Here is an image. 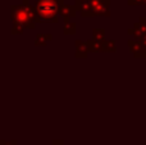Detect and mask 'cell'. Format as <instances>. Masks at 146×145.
<instances>
[{"instance_id":"obj_1","label":"cell","mask_w":146,"mask_h":145,"mask_svg":"<svg viewBox=\"0 0 146 145\" xmlns=\"http://www.w3.org/2000/svg\"><path fill=\"white\" fill-rule=\"evenodd\" d=\"M10 15H12L13 21L12 35H17V33L21 35L27 28L33 30L36 27L37 17H36L35 7L30 5L28 0H23V3L19 5H12Z\"/></svg>"},{"instance_id":"obj_2","label":"cell","mask_w":146,"mask_h":145,"mask_svg":"<svg viewBox=\"0 0 146 145\" xmlns=\"http://www.w3.org/2000/svg\"><path fill=\"white\" fill-rule=\"evenodd\" d=\"M33 7H35L36 17H37V23L58 22V15L60 12L62 4L56 0H36Z\"/></svg>"},{"instance_id":"obj_3","label":"cell","mask_w":146,"mask_h":145,"mask_svg":"<svg viewBox=\"0 0 146 145\" xmlns=\"http://www.w3.org/2000/svg\"><path fill=\"white\" fill-rule=\"evenodd\" d=\"M90 9L92 12L94 17H109L110 15V0H87Z\"/></svg>"},{"instance_id":"obj_4","label":"cell","mask_w":146,"mask_h":145,"mask_svg":"<svg viewBox=\"0 0 146 145\" xmlns=\"http://www.w3.org/2000/svg\"><path fill=\"white\" fill-rule=\"evenodd\" d=\"M74 7H76L77 10H80V13H81L82 17H94L87 0H76Z\"/></svg>"},{"instance_id":"obj_5","label":"cell","mask_w":146,"mask_h":145,"mask_svg":"<svg viewBox=\"0 0 146 145\" xmlns=\"http://www.w3.org/2000/svg\"><path fill=\"white\" fill-rule=\"evenodd\" d=\"M76 13H77V9H76L74 5L63 4L60 8V12H59V15H60L64 21H69V18L74 17Z\"/></svg>"},{"instance_id":"obj_6","label":"cell","mask_w":146,"mask_h":145,"mask_svg":"<svg viewBox=\"0 0 146 145\" xmlns=\"http://www.w3.org/2000/svg\"><path fill=\"white\" fill-rule=\"evenodd\" d=\"M88 51V43H83L80 40L76 41V58H86Z\"/></svg>"},{"instance_id":"obj_7","label":"cell","mask_w":146,"mask_h":145,"mask_svg":"<svg viewBox=\"0 0 146 145\" xmlns=\"http://www.w3.org/2000/svg\"><path fill=\"white\" fill-rule=\"evenodd\" d=\"M53 39V35H46V33H38L36 36V41H35V45H41V46H45L48 45V43Z\"/></svg>"},{"instance_id":"obj_8","label":"cell","mask_w":146,"mask_h":145,"mask_svg":"<svg viewBox=\"0 0 146 145\" xmlns=\"http://www.w3.org/2000/svg\"><path fill=\"white\" fill-rule=\"evenodd\" d=\"M63 32H64V35H74L76 33V22H73V21H64Z\"/></svg>"},{"instance_id":"obj_9","label":"cell","mask_w":146,"mask_h":145,"mask_svg":"<svg viewBox=\"0 0 146 145\" xmlns=\"http://www.w3.org/2000/svg\"><path fill=\"white\" fill-rule=\"evenodd\" d=\"M101 51H108V53H114L115 51V44L114 41H106L104 40L101 44Z\"/></svg>"},{"instance_id":"obj_10","label":"cell","mask_w":146,"mask_h":145,"mask_svg":"<svg viewBox=\"0 0 146 145\" xmlns=\"http://www.w3.org/2000/svg\"><path fill=\"white\" fill-rule=\"evenodd\" d=\"M104 35H105V32H104L103 28H95V30L92 31V40L103 41L104 40Z\"/></svg>"},{"instance_id":"obj_11","label":"cell","mask_w":146,"mask_h":145,"mask_svg":"<svg viewBox=\"0 0 146 145\" xmlns=\"http://www.w3.org/2000/svg\"><path fill=\"white\" fill-rule=\"evenodd\" d=\"M128 5H144V0H128Z\"/></svg>"},{"instance_id":"obj_12","label":"cell","mask_w":146,"mask_h":145,"mask_svg":"<svg viewBox=\"0 0 146 145\" xmlns=\"http://www.w3.org/2000/svg\"><path fill=\"white\" fill-rule=\"evenodd\" d=\"M0 145H17V141H15V140H12V141L0 140Z\"/></svg>"},{"instance_id":"obj_13","label":"cell","mask_w":146,"mask_h":145,"mask_svg":"<svg viewBox=\"0 0 146 145\" xmlns=\"http://www.w3.org/2000/svg\"><path fill=\"white\" fill-rule=\"evenodd\" d=\"M53 145H66L63 140H53Z\"/></svg>"},{"instance_id":"obj_14","label":"cell","mask_w":146,"mask_h":145,"mask_svg":"<svg viewBox=\"0 0 146 145\" xmlns=\"http://www.w3.org/2000/svg\"><path fill=\"white\" fill-rule=\"evenodd\" d=\"M56 1H58V3H60V4L63 5V4H64V1H66V0H56Z\"/></svg>"},{"instance_id":"obj_15","label":"cell","mask_w":146,"mask_h":145,"mask_svg":"<svg viewBox=\"0 0 146 145\" xmlns=\"http://www.w3.org/2000/svg\"><path fill=\"white\" fill-rule=\"evenodd\" d=\"M144 5H145V7H146V0H144Z\"/></svg>"},{"instance_id":"obj_16","label":"cell","mask_w":146,"mask_h":145,"mask_svg":"<svg viewBox=\"0 0 146 145\" xmlns=\"http://www.w3.org/2000/svg\"><path fill=\"white\" fill-rule=\"evenodd\" d=\"M145 145H146V144H145Z\"/></svg>"}]
</instances>
